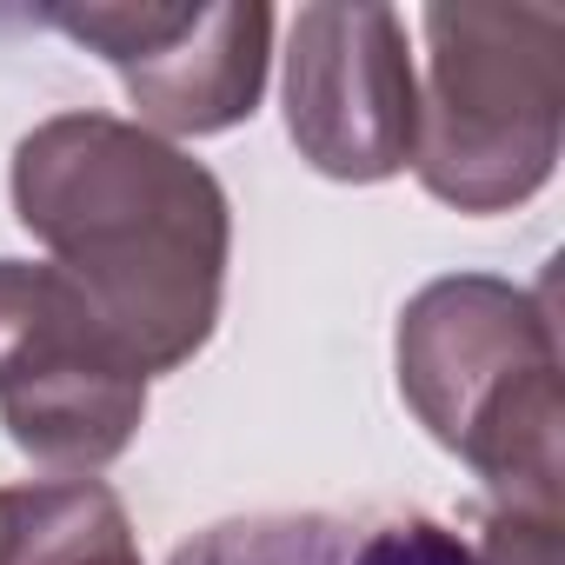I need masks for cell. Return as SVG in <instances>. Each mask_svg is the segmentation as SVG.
I'll list each match as a JSON object with an SVG mask.
<instances>
[{"label":"cell","instance_id":"6da1fadb","mask_svg":"<svg viewBox=\"0 0 565 565\" xmlns=\"http://www.w3.org/2000/svg\"><path fill=\"white\" fill-rule=\"evenodd\" d=\"M14 213L147 380L213 340L233 206L186 147L120 114H54L14 147Z\"/></svg>","mask_w":565,"mask_h":565},{"label":"cell","instance_id":"7a4b0ae2","mask_svg":"<svg viewBox=\"0 0 565 565\" xmlns=\"http://www.w3.org/2000/svg\"><path fill=\"white\" fill-rule=\"evenodd\" d=\"M399 393L413 419L466 459L499 505L558 512V327L545 287L492 273L419 287L399 313Z\"/></svg>","mask_w":565,"mask_h":565},{"label":"cell","instance_id":"3957f363","mask_svg":"<svg viewBox=\"0 0 565 565\" xmlns=\"http://www.w3.org/2000/svg\"><path fill=\"white\" fill-rule=\"evenodd\" d=\"M426 100L413 167L459 213L525 206L565 134V14L558 8H426Z\"/></svg>","mask_w":565,"mask_h":565},{"label":"cell","instance_id":"277c9868","mask_svg":"<svg viewBox=\"0 0 565 565\" xmlns=\"http://www.w3.org/2000/svg\"><path fill=\"white\" fill-rule=\"evenodd\" d=\"M147 419V373L61 266L0 259V426L54 466L94 479Z\"/></svg>","mask_w":565,"mask_h":565},{"label":"cell","instance_id":"5b68a950","mask_svg":"<svg viewBox=\"0 0 565 565\" xmlns=\"http://www.w3.org/2000/svg\"><path fill=\"white\" fill-rule=\"evenodd\" d=\"M47 28L100 54L140 127L160 140H206L253 120L273 61L266 8H153V0H100V8H47Z\"/></svg>","mask_w":565,"mask_h":565},{"label":"cell","instance_id":"8992f818","mask_svg":"<svg viewBox=\"0 0 565 565\" xmlns=\"http://www.w3.org/2000/svg\"><path fill=\"white\" fill-rule=\"evenodd\" d=\"M287 134L327 180L373 186L413 167L419 81L393 8H300L287 28Z\"/></svg>","mask_w":565,"mask_h":565},{"label":"cell","instance_id":"52a82bcc","mask_svg":"<svg viewBox=\"0 0 565 565\" xmlns=\"http://www.w3.org/2000/svg\"><path fill=\"white\" fill-rule=\"evenodd\" d=\"M167 565H486L426 512H253L193 532Z\"/></svg>","mask_w":565,"mask_h":565},{"label":"cell","instance_id":"ba28073f","mask_svg":"<svg viewBox=\"0 0 565 565\" xmlns=\"http://www.w3.org/2000/svg\"><path fill=\"white\" fill-rule=\"evenodd\" d=\"M0 539L21 565H140L127 505L100 479L0 486Z\"/></svg>","mask_w":565,"mask_h":565},{"label":"cell","instance_id":"9c48e42d","mask_svg":"<svg viewBox=\"0 0 565 565\" xmlns=\"http://www.w3.org/2000/svg\"><path fill=\"white\" fill-rule=\"evenodd\" d=\"M486 565H558V512H525V505H492L486 539H479Z\"/></svg>","mask_w":565,"mask_h":565},{"label":"cell","instance_id":"30bf717a","mask_svg":"<svg viewBox=\"0 0 565 565\" xmlns=\"http://www.w3.org/2000/svg\"><path fill=\"white\" fill-rule=\"evenodd\" d=\"M0 565H21V552H14V545H8V539H0Z\"/></svg>","mask_w":565,"mask_h":565}]
</instances>
